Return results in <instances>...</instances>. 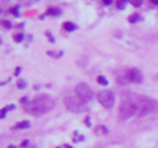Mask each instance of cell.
<instances>
[{"instance_id":"obj_1","label":"cell","mask_w":158,"mask_h":148,"mask_svg":"<svg viewBox=\"0 0 158 148\" xmlns=\"http://www.w3.org/2000/svg\"><path fill=\"white\" fill-rule=\"evenodd\" d=\"M54 107V100L47 97V96H42L36 100H31L25 105V111L31 116H44L45 113H48L50 110H53Z\"/></svg>"},{"instance_id":"obj_2","label":"cell","mask_w":158,"mask_h":148,"mask_svg":"<svg viewBox=\"0 0 158 148\" xmlns=\"http://www.w3.org/2000/svg\"><path fill=\"white\" fill-rule=\"evenodd\" d=\"M135 116H147L158 111V102L149 97H135L132 99Z\"/></svg>"},{"instance_id":"obj_3","label":"cell","mask_w":158,"mask_h":148,"mask_svg":"<svg viewBox=\"0 0 158 148\" xmlns=\"http://www.w3.org/2000/svg\"><path fill=\"white\" fill-rule=\"evenodd\" d=\"M65 107H67V110L71 111V113H84V111H85V103L79 99L77 96H76V97H74V96L65 97Z\"/></svg>"},{"instance_id":"obj_4","label":"cell","mask_w":158,"mask_h":148,"mask_svg":"<svg viewBox=\"0 0 158 148\" xmlns=\"http://www.w3.org/2000/svg\"><path fill=\"white\" fill-rule=\"evenodd\" d=\"M74 93H76V96L81 99L84 103H87V102H90V100L93 99V90H92L87 84H84V82H81V84L76 85Z\"/></svg>"},{"instance_id":"obj_5","label":"cell","mask_w":158,"mask_h":148,"mask_svg":"<svg viewBox=\"0 0 158 148\" xmlns=\"http://www.w3.org/2000/svg\"><path fill=\"white\" fill-rule=\"evenodd\" d=\"M96 99H98V102H99L104 108H107V110L113 108V105H115V93L110 91V90L99 91V93L96 94Z\"/></svg>"},{"instance_id":"obj_6","label":"cell","mask_w":158,"mask_h":148,"mask_svg":"<svg viewBox=\"0 0 158 148\" xmlns=\"http://www.w3.org/2000/svg\"><path fill=\"white\" fill-rule=\"evenodd\" d=\"M126 77H127V80L132 82V84H143V80H144L141 71L136 69V68H130V69L127 71V74H126Z\"/></svg>"},{"instance_id":"obj_7","label":"cell","mask_w":158,"mask_h":148,"mask_svg":"<svg viewBox=\"0 0 158 148\" xmlns=\"http://www.w3.org/2000/svg\"><path fill=\"white\" fill-rule=\"evenodd\" d=\"M62 28L67 31V33H71V31H74V29H77V26L73 23V22H65L64 25H62Z\"/></svg>"},{"instance_id":"obj_8","label":"cell","mask_w":158,"mask_h":148,"mask_svg":"<svg viewBox=\"0 0 158 148\" xmlns=\"http://www.w3.org/2000/svg\"><path fill=\"white\" fill-rule=\"evenodd\" d=\"M62 11L59 10V8H48L47 10V16H51V17H56V16H59Z\"/></svg>"},{"instance_id":"obj_9","label":"cell","mask_w":158,"mask_h":148,"mask_svg":"<svg viewBox=\"0 0 158 148\" xmlns=\"http://www.w3.org/2000/svg\"><path fill=\"white\" fill-rule=\"evenodd\" d=\"M47 54H48L50 57H54V59H59V57H62V56H64V53H62V51H57V53H56V51H48Z\"/></svg>"},{"instance_id":"obj_10","label":"cell","mask_w":158,"mask_h":148,"mask_svg":"<svg viewBox=\"0 0 158 148\" xmlns=\"http://www.w3.org/2000/svg\"><path fill=\"white\" fill-rule=\"evenodd\" d=\"M16 128H17V130H25V128H30V122H28V120H25V122H19V123L16 125Z\"/></svg>"},{"instance_id":"obj_11","label":"cell","mask_w":158,"mask_h":148,"mask_svg":"<svg viewBox=\"0 0 158 148\" xmlns=\"http://www.w3.org/2000/svg\"><path fill=\"white\" fill-rule=\"evenodd\" d=\"M127 6V0H116V8L118 10H124Z\"/></svg>"},{"instance_id":"obj_12","label":"cell","mask_w":158,"mask_h":148,"mask_svg":"<svg viewBox=\"0 0 158 148\" xmlns=\"http://www.w3.org/2000/svg\"><path fill=\"white\" fill-rule=\"evenodd\" d=\"M96 80H98V84H99V85H102V87H107V85H109V80H107L104 76H98V79H96Z\"/></svg>"},{"instance_id":"obj_13","label":"cell","mask_w":158,"mask_h":148,"mask_svg":"<svg viewBox=\"0 0 158 148\" xmlns=\"http://www.w3.org/2000/svg\"><path fill=\"white\" fill-rule=\"evenodd\" d=\"M139 19H141V17H139L138 14H132V16H129V22H130V23H136V22H139Z\"/></svg>"},{"instance_id":"obj_14","label":"cell","mask_w":158,"mask_h":148,"mask_svg":"<svg viewBox=\"0 0 158 148\" xmlns=\"http://www.w3.org/2000/svg\"><path fill=\"white\" fill-rule=\"evenodd\" d=\"M129 2H130V5H133L135 8H139V6L143 5L144 0H129Z\"/></svg>"},{"instance_id":"obj_15","label":"cell","mask_w":158,"mask_h":148,"mask_svg":"<svg viewBox=\"0 0 158 148\" xmlns=\"http://www.w3.org/2000/svg\"><path fill=\"white\" fill-rule=\"evenodd\" d=\"M10 13H11L14 17H19V16H20V13H19V6H14V8H11V10H10Z\"/></svg>"},{"instance_id":"obj_16","label":"cell","mask_w":158,"mask_h":148,"mask_svg":"<svg viewBox=\"0 0 158 148\" xmlns=\"http://www.w3.org/2000/svg\"><path fill=\"white\" fill-rule=\"evenodd\" d=\"M25 87H27V82H25L23 79H19V80H17V88H19V90H23Z\"/></svg>"},{"instance_id":"obj_17","label":"cell","mask_w":158,"mask_h":148,"mask_svg":"<svg viewBox=\"0 0 158 148\" xmlns=\"http://www.w3.org/2000/svg\"><path fill=\"white\" fill-rule=\"evenodd\" d=\"M23 37H25L23 34H20V33H17V34L14 36V42H17V43H20V42L23 40Z\"/></svg>"},{"instance_id":"obj_18","label":"cell","mask_w":158,"mask_h":148,"mask_svg":"<svg viewBox=\"0 0 158 148\" xmlns=\"http://www.w3.org/2000/svg\"><path fill=\"white\" fill-rule=\"evenodd\" d=\"M2 25H3V28H5V29H11V28H13V23H11V22H8V20H3V22H2Z\"/></svg>"},{"instance_id":"obj_19","label":"cell","mask_w":158,"mask_h":148,"mask_svg":"<svg viewBox=\"0 0 158 148\" xmlns=\"http://www.w3.org/2000/svg\"><path fill=\"white\" fill-rule=\"evenodd\" d=\"M45 36H47V39H48V42H51V43H54V37H53V34H51L50 31H47V33H45Z\"/></svg>"},{"instance_id":"obj_20","label":"cell","mask_w":158,"mask_h":148,"mask_svg":"<svg viewBox=\"0 0 158 148\" xmlns=\"http://www.w3.org/2000/svg\"><path fill=\"white\" fill-rule=\"evenodd\" d=\"M6 113H8V111H6V108H2V113H0V119H3V117L6 116Z\"/></svg>"},{"instance_id":"obj_21","label":"cell","mask_w":158,"mask_h":148,"mask_svg":"<svg viewBox=\"0 0 158 148\" xmlns=\"http://www.w3.org/2000/svg\"><path fill=\"white\" fill-rule=\"evenodd\" d=\"M28 102H30V100H28V97H22V99H20V103H22V105H27Z\"/></svg>"},{"instance_id":"obj_22","label":"cell","mask_w":158,"mask_h":148,"mask_svg":"<svg viewBox=\"0 0 158 148\" xmlns=\"http://www.w3.org/2000/svg\"><path fill=\"white\" fill-rule=\"evenodd\" d=\"M20 71H22V69H20V66H17V68H16V71H14V76H20Z\"/></svg>"},{"instance_id":"obj_23","label":"cell","mask_w":158,"mask_h":148,"mask_svg":"<svg viewBox=\"0 0 158 148\" xmlns=\"http://www.w3.org/2000/svg\"><path fill=\"white\" fill-rule=\"evenodd\" d=\"M28 146V140H23L22 143H20V148H27Z\"/></svg>"},{"instance_id":"obj_24","label":"cell","mask_w":158,"mask_h":148,"mask_svg":"<svg viewBox=\"0 0 158 148\" xmlns=\"http://www.w3.org/2000/svg\"><path fill=\"white\" fill-rule=\"evenodd\" d=\"M112 2H113V0H102L104 5H112Z\"/></svg>"},{"instance_id":"obj_25","label":"cell","mask_w":158,"mask_h":148,"mask_svg":"<svg viewBox=\"0 0 158 148\" xmlns=\"http://www.w3.org/2000/svg\"><path fill=\"white\" fill-rule=\"evenodd\" d=\"M85 125H87V127H92V123H90V119H85Z\"/></svg>"},{"instance_id":"obj_26","label":"cell","mask_w":158,"mask_h":148,"mask_svg":"<svg viewBox=\"0 0 158 148\" xmlns=\"http://www.w3.org/2000/svg\"><path fill=\"white\" fill-rule=\"evenodd\" d=\"M150 3H152V5H155V6H156V5H158V0H150Z\"/></svg>"},{"instance_id":"obj_27","label":"cell","mask_w":158,"mask_h":148,"mask_svg":"<svg viewBox=\"0 0 158 148\" xmlns=\"http://www.w3.org/2000/svg\"><path fill=\"white\" fill-rule=\"evenodd\" d=\"M8 148H16V146H14V145H10V146H8Z\"/></svg>"},{"instance_id":"obj_28","label":"cell","mask_w":158,"mask_h":148,"mask_svg":"<svg viewBox=\"0 0 158 148\" xmlns=\"http://www.w3.org/2000/svg\"><path fill=\"white\" fill-rule=\"evenodd\" d=\"M31 148H36V146H31Z\"/></svg>"}]
</instances>
